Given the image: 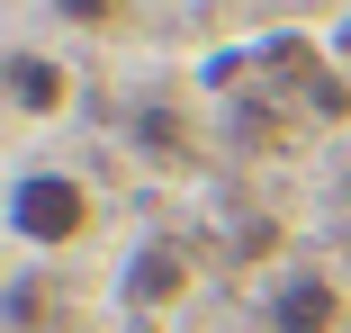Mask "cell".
<instances>
[{
  "label": "cell",
  "mask_w": 351,
  "mask_h": 333,
  "mask_svg": "<svg viewBox=\"0 0 351 333\" xmlns=\"http://www.w3.org/2000/svg\"><path fill=\"white\" fill-rule=\"evenodd\" d=\"M54 10H63V18H73V27H99V18L117 10V0H54Z\"/></svg>",
  "instance_id": "5b68a950"
},
{
  "label": "cell",
  "mask_w": 351,
  "mask_h": 333,
  "mask_svg": "<svg viewBox=\"0 0 351 333\" xmlns=\"http://www.w3.org/2000/svg\"><path fill=\"white\" fill-rule=\"evenodd\" d=\"M270 333H342V288L324 271H279L270 280Z\"/></svg>",
  "instance_id": "7a4b0ae2"
},
{
  "label": "cell",
  "mask_w": 351,
  "mask_h": 333,
  "mask_svg": "<svg viewBox=\"0 0 351 333\" xmlns=\"http://www.w3.org/2000/svg\"><path fill=\"white\" fill-rule=\"evenodd\" d=\"M117 288H126V306H180V297H189V261H180L171 243H145V252L126 261Z\"/></svg>",
  "instance_id": "277c9868"
},
{
  "label": "cell",
  "mask_w": 351,
  "mask_h": 333,
  "mask_svg": "<svg viewBox=\"0 0 351 333\" xmlns=\"http://www.w3.org/2000/svg\"><path fill=\"white\" fill-rule=\"evenodd\" d=\"M90 225H99V198H90V180H82V171L27 162V171L10 180V234H19L27 252H73Z\"/></svg>",
  "instance_id": "6da1fadb"
},
{
  "label": "cell",
  "mask_w": 351,
  "mask_h": 333,
  "mask_svg": "<svg viewBox=\"0 0 351 333\" xmlns=\"http://www.w3.org/2000/svg\"><path fill=\"white\" fill-rule=\"evenodd\" d=\"M10 108H19V117H63V108H73V73H63L54 54L19 45V54H10Z\"/></svg>",
  "instance_id": "3957f363"
}]
</instances>
